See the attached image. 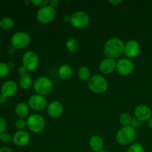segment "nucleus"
<instances>
[{"mask_svg":"<svg viewBox=\"0 0 152 152\" xmlns=\"http://www.w3.org/2000/svg\"><path fill=\"white\" fill-rule=\"evenodd\" d=\"M125 45L120 39L114 37L105 42L104 45V52L108 58H118L124 53Z\"/></svg>","mask_w":152,"mask_h":152,"instance_id":"obj_1","label":"nucleus"},{"mask_svg":"<svg viewBox=\"0 0 152 152\" xmlns=\"http://www.w3.org/2000/svg\"><path fill=\"white\" fill-rule=\"evenodd\" d=\"M136 139V131L132 126H124L118 131L116 135L117 142L121 145L132 144Z\"/></svg>","mask_w":152,"mask_h":152,"instance_id":"obj_2","label":"nucleus"},{"mask_svg":"<svg viewBox=\"0 0 152 152\" xmlns=\"http://www.w3.org/2000/svg\"><path fill=\"white\" fill-rule=\"evenodd\" d=\"M88 86L91 91L96 94H102L108 89V82L106 79L102 76L94 75L88 80Z\"/></svg>","mask_w":152,"mask_h":152,"instance_id":"obj_3","label":"nucleus"},{"mask_svg":"<svg viewBox=\"0 0 152 152\" xmlns=\"http://www.w3.org/2000/svg\"><path fill=\"white\" fill-rule=\"evenodd\" d=\"M34 88L37 94L42 95V96L47 95L50 94L53 89V83L48 77H40L34 82Z\"/></svg>","mask_w":152,"mask_h":152,"instance_id":"obj_4","label":"nucleus"},{"mask_svg":"<svg viewBox=\"0 0 152 152\" xmlns=\"http://www.w3.org/2000/svg\"><path fill=\"white\" fill-rule=\"evenodd\" d=\"M27 127L30 131L36 134L40 133L45 127V120L39 114H32L27 119Z\"/></svg>","mask_w":152,"mask_h":152,"instance_id":"obj_5","label":"nucleus"},{"mask_svg":"<svg viewBox=\"0 0 152 152\" xmlns=\"http://www.w3.org/2000/svg\"><path fill=\"white\" fill-rule=\"evenodd\" d=\"M12 47L15 49H24L31 42V37L26 32L15 33L10 39Z\"/></svg>","mask_w":152,"mask_h":152,"instance_id":"obj_6","label":"nucleus"},{"mask_svg":"<svg viewBox=\"0 0 152 152\" xmlns=\"http://www.w3.org/2000/svg\"><path fill=\"white\" fill-rule=\"evenodd\" d=\"M56 16V10L50 5L41 7L37 13V19L42 24H48L53 20Z\"/></svg>","mask_w":152,"mask_h":152,"instance_id":"obj_7","label":"nucleus"},{"mask_svg":"<svg viewBox=\"0 0 152 152\" xmlns=\"http://www.w3.org/2000/svg\"><path fill=\"white\" fill-rule=\"evenodd\" d=\"M22 66L27 71H32L37 68L39 64V58L37 53L32 50H28L24 53L22 56Z\"/></svg>","mask_w":152,"mask_h":152,"instance_id":"obj_8","label":"nucleus"},{"mask_svg":"<svg viewBox=\"0 0 152 152\" xmlns=\"http://www.w3.org/2000/svg\"><path fill=\"white\" fill-rule=\"evenodd\" d=\"M90 19L88 15L83 11H77L73 13L70 17V22L77 28H84L88 25Z\"/></svg>","mask_w":152,"mask_h":152,"instance_id":"obj_9","label":"nucleus"},{"mask_svg":"<svg viewBox=\"0 0 152 152\" xmlns=\"http://www.w3.org/2000/svg\"><path fill=\"white\" fill-rule=\"evenodd\" d=\"M28 105L34 111H41L47 106V99L39 94H34L30 96Z\"/></svg>","mask_w":152,"mask_h":152,"instance_id":"obj_10","label":"nucleus"},{"mask_svg":"<svg viewBox=\"0 0 152 152\" xmlns=\"http://www.w3.org/2000/svg\"><path fill=\"white\" fill-rule=\"evenodd\" d=\"M116 69L117 72L121 75H129L132 74V71H134V64L131 59L123 58V59H119L118 62H117Z\"/></svg>","mask_w":152,"mask_h":152,"instance_id":"obj_11","label":"nucleus"},{"mask_svg":"<svg viewBox=\"0 0 152 152\" xmlns=\"http://www.w3.org/2000/svg\"><path fill=\"white\" fill-rule=\"evenodd\" d=\"M18 90L17 83L13 80H7L4 82L1 86L0 94L4 95L5 97L9 98L14 96Z\"/></svg>","mask_w":152,"mask_h":152,"instance_id":"obj_12","label":"nucleus"},{"mask_svg":"<svg viewBox=\"0 0 152 152\" xmlns=\"http://www.w3.org/2000/svg\"><path fill=\"white\" fill-rule=\"evenodd\" d=\"M134 115L140 121H148L152 117V111L148 105H140L135 108Z\"/></svg>","mask_w":152,"mask_h":152,"instance_id":"obj_13","label":"nucleus"},{"mask_svg":"<svg viewBox=\"0 0 152 152\" xmlns=\"http://www.w3.org/2000/svg\"><path fill=\"white\" fill-rule=\"evenodd\" d=\"M13 143L19 147L26 146L31 140V137L28 132L25 131H18L13 135Z\"/></svg>","mask_w":152,"mask_h":152,"instance_id":"obj_14","label":"nucleus"},{"mask_svg":"<svg viewBox=\"0 0 152 152\" xmlns=\"http://www.w3.org/2000/svg\"><path fill=\"white\" fill-rule=\"evenodd\" d=\"M140 51V45L136 40H129L125 45L124 53L129 58H134L138 56Z\"/></svg>","mask_w":152,"mask_h":152,"instance_id":"obj_15","label":"nucleus"},{"mask_svg":"<svg viewBox=\"0 0 152 152\" xmlns=\"http://www.w3.org/2000/svg\"><path fill=\"white\" fill-rule=\"evenodd\" d=\"M62 112H63V105L59 101H53L48 106V114L53 118H57L60 117Z\"/></svg>","mask_w":152,"mask_h":152,"instance_id":"obj_16","label":"nucleus"},{"mask_svg":"<svg viewBox=\"0 0 152 152\" xmlns=\"http://www.w3.org/2000/svg\"><path fill=\"white\" fill-rule=\"evenodd\" d=\"M116 66H117V63L114 59L107 58V59H103L100 62L99 69H100L101 72H102L103 74H109L114 72V70L116 69Z\"/></svg>","mask_w":152,"mask_h":152,"instance_id":"obj_17","label":"nucleus"},{"mask_svg":"<svg viewBox=\"0 0 152 152\" xmlns=\"http://www.w3.org/2000/svg\"><path fill=\"white\" fill-rule=\"evenodd\" d=\"M89 146L94 151H100L103 150L104 141L102 138L97 135L92 136L89 140Z\"/></svg>","mask_w":152,"mask_h":152,"instance_id":"obj_18","label":"nucleus"},{"mask_svg":"<svg viewBox=\"0 0 152 152\" xmlns=\"http://www.w3.org/2000/svg\"><path fill=\"white\" fill-rule=\"evenodd\" d=\"M15 114L18 116L20 119L26 118L29 114V108L26 104L23 102H19L15 106L14 108Z\"/></svg>","mask_w":152,"mask_h":152,"instance_id":"obj_19","label":"nucleus"},{"mask_svg":"<svg viewBox=\"0 0 152 152\" xmlns=\"http://www.w3.org/2000/svg\"><path fill=\"white\" fill-rule=\"evenodd\" d=\"M19 85L25 90H28L32 86L33 80L31 76L28 72L20 75L19 77Z\"/></svg>","mask_w":152,"mask_h":152,"instance_id":"obj_20","label":"nucleus"},{"mask_svg":"<svg viewBox=\"0 0 152 152\" xmlns=\"http://www.w3.org/2000/svg\"><path fill=\"white\" fill-rule=\"evenodd\" d=\"M58 74H59V77L62 80H68V79L71 78L73 74L72 68L68 65H61L60 68H59V71H58Z\"/></svg>","mask_w":152,"mask_h":152,"instance_id":"obj_21","label":"nucleus"},{"mask_svg":"<svg viewBox=\"0 0 152 152\" xmlns=\"http://www.w3.org/2000/svg\"><path fill=\"white\" fill-rule=\"evenodd\" d=\"M14 25V21L10 17H3L0 19V28L4 31L11 29Z\"/></svg>","mask_w":152,"mask_h":152,"instance_id":"obj_22","label":"nucleus"},{"mask_svg":"<svg viewBox=\"0 0 152 152\" xmlns=\"http://www.w3.org/2000/svg\"><path fill=\"white\" fill-rule=\"evenodd\" d=\"M78 76L79 78H80V80H82V81H88V80H90L91 78L90 70H89L87 67H81V68L78 70Z\"/></svg>","mask_w":152,"mask_h":152,"instance_id":"obj_23","label":"nucleus"},{"mask_svg":"<svg viewBox=\"0 0 152 152\" xmlns=\"http://www.w3.org/2000/svg\"><path fill=\"white\" fill-rule=\"evenodd\" d=\"M65 46L70 52H75L78 50L79 43L75 39L69 38L65 42Z\"/></svg>","mask_w":152,"mask_h":152,"instance_id":"obj_24","label":"nucleus"},{"mask_svg":"<svg viewBox=\"0 0 152 152\" xmlns=\"http://www.w3.org/2000/svg\"><path fill=\"white\" fill-rule=\"evenodd\" d=\"M132 116H131L129 113H123V114H121V115L120 116V123H121V125H123V127H124V126H130L131 123H132Z\"/></svg>","mask_w":152,"mask_h":152,"instance_id":"obj_25","label":"nucleus"},{"mask_svg":"<svg viewBox=\"0 0 152 152\" xmlns=\"http://www.w3.org/2000/svg\"><path fill=\"white\" fill-rule=\"evenodd\" d=\"M10 72V67L8 64L0 62V79H2L8 75Z\"/></svg>","mask_w":152,"mask_h":152,"instance_id":"obj_26","label":"nucleus"},{"mask_svg":"<svg viewBox=\"0 0 152 152\" xmlns=\"http://www.w3.org/2000/svg\"><path fill=\"white\" fill-rule=\"evenodd\" d=\"M127 152H145V148L141 144L133 143L128 148Z\"/></svg>","mask_w":152,"mask_h":152,"instance_id":"obj_27","label":"nucleus"},{"mask_svg":"<svg viewBox=\"0 0 152 152\" xmlns=\"http://www.w3.org/2000/svg\"><path fill=\"white\" fill-rule=\"evenodd\" d=\"M13 139V136L7 132H4V133L0 134V140L3 142V143H8Z\"/></svg>","mask_w":152,"mask_h":152,"instance_id":"obj_28","label":"nucleus"},{"mask_svg":"<svg viewBox=\"0 0 152 152\" xmlns=\"http://www.w3.org/2000/svg\"><path fill=\"white\" fill-rule=\"evenodd\" d=\"M15 126H16V129H19V131H23L27 127V121L25 120V119H19L16 122Z\"/></svg>","mask_w":152,"mask_h":152,"instance_id":"obj_29","label":"nucleus"},{"mask_svg":"<svg viewBox=\"0 0 152 152\" xmlns=\"http://www.w3.org/2000/svg\"><path fill=\"white\" fill-rule=\"evenodd\" d=\"M49 2L50 1H48V0H33V1H31V3L33 4H34L35 6H37V7H40V8L48 5V4Z\"/></svg>","mask_w":152,"mask_h":152,"instance_id":"obj_30","label":"nucleus"},{"mask_svg":"<svg viewBox=\"0 0 152 152\" xmlns=\"http://www.w3.org/2000/svg\"><path fill=\"white\" fill-rule=\"evenodd\" d=\"M7 128V122L4 117H0V134L4 133Z\"/></svg>","mask_w":152,"mask_h":152,"instance_id":"obj_31","label":"nucleus"},{"mask_svg":"<svg viewBox=\"0 0 152 152\" xmlns=\"http://www.w3.org/2000/svg\"><path fill=\"white\" fill-rule=\"evenodd\" d=\"M141 126H142V123H141L140 120H139L138 119H137L136 117H135V118L132 119V123H131V126H132L134 129H138V128L140 127Z\"/></svg>","mask_w":152,"mask_h":152,"instance_id":"obj_32","label":"nucleus"},{"mask_svg":"<svg viewBox=\"0 0 152 152\" xmlns=\"http://www.w3.org/2000/svg\"><path fill=\"white\" fill-rule=\"evenodd\" d=\"M49 5L50 6V7H57V5L59 4V1H56V0H52V1H50V2H49Z\"/></svg>","mask_w":152,"mask_h":152,"instance_id":"obj_33","label":"nucleus"},{"mask_svg":"<svg viewBox=\"0 0 152 152\" xmlns=\"http://www.w3.org/2000/svg\"><path fill=\"white\" fill-rule=\"evenodd\" d=\"M0 152H13V150L7 146H4L0 148Z\"/></svg>","mask_w":152,"mask_h":152,"instance_id":"obj_34","label":"nucleus"},{"mask_svg":"<svg viewBox=\"0 0 152 152\" xmlns=\"http://www.w3.org/2000/svg\"><path fill=\"white\" fill-rule=\"evenodd\" d=\"M18 72H19V75H22V74L27 73V70L25 69L23 66H22L20 67V68H19V69H18Z\"/></svg>","mask_w":152,"mask_h":152,"instance_id":"obj_35","label":"nucleus"},{"mask_svg":"<svg viewBox=\"0 0 152 152\" xmlns=\"http://www.w3.org/2000/svg\"><path fill=\"white\" fill-rule=\"evenodd\" d=\"M7 97H5V96H4V95H2L1 94H0V104H4L6 102V101H7Z\"/></svg>","mask_w":152,"mask_h":152,"instance_id":"obj_36","label":"nucleus"},{"mask_svg":"<svg viewBox=\"0 0 152 152\" xmlns=\"http://www.w3.org/2000/svg\"><path fill=\"white\" fill-rule=\"evenodd\" d=\"M109 2L112 4H119L123 2V1H109Z\"/></svg>","mask_w":152,"mask_h":152,"instance_id":"obj_37","label":"nucleus"},{"mask_svg":"<svg viewBox=\"0 0 152 152\" xmlns=\"http://www.w3.org/2000/svg\"><path fill=\"white\" fill-rule=\"evenodd\" d=\"M148 126H149L150 129L152 130V117L148 120Z\"/></svg>","mask_w":152,"mask_h":152,"instance_id":"obj_38","label":"nucleus"},{"mask_svg":"<svg viewBox=\"0 0 152 152\" xmlns=\"http://www.w3.org/2000/svg\"><path fill=\"white\" fill-rule=\"evenodd\" d=\"M98 152H109V151H105V150H102V151H98Z\"/></svg>","mask_w":152,"mask_h":152,"instance_id":"obj_39","label":"nucleus"},{"mask_svg":"<svg viewBox=\"0 0 152 152\" xmlns=\"http://www.w3.org/2000/svg\"><path fill=\"white\" fill-rule=\"evenodd\" d=\"M0 46H1V39H0Z\"/></svg>","mask_w":152,"mask_h":152,"instance_id":"obj_40","label":"nucleus"}]
</instances>
